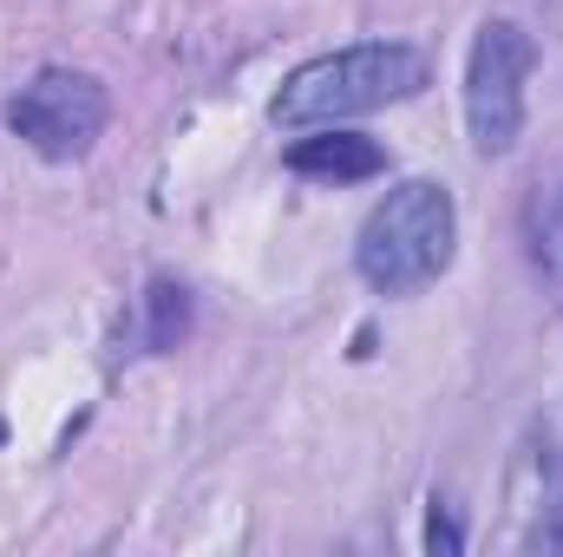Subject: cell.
<instances>
[{"mask_svg": "<svg viewBox=\"0 0 563 557\" xmlns=\"http://www.w3.org/2000/svg\"><path fill=\"white\" fill-rule=\"evenodd\" d=\"M112 119V99L92 73H73V66H40L13 99H7V132L40 151L46 164H73L86 157L99 132Z\"/></svg>", "mask_w": 563, "mask_h": 557, "instance_id": "cell-3", "label": "cell"}, {"mask_svg": "<svg viewBox=\"0 0 563 557\" xmlns=\"http://www.w3.org/2000/svg\"><path fill=\"white\" fill-rule=\"evenodd\" d=\"M538 66V46L518 20H485L465 59V125L478 157H505L525 132V79Z\"/></svg>", "mask_w": 563, "mask_h": 557, "instance_id": "cell-4", "label": "cell"}, {"mask_svg": "<svg viewBox=\"0 0 563 557\" xmlns=\"http://www.w3.org/2000/svg\"><path fill=\"white\" fill-rule=\"evenodd\" d=\"M511 492H518L525 512H531V525L518 532V545H531V551H563V459H558L551 439H544V446H525V459H518V472H511Z\"/></svg>", "mask_w": 563, "mask_h": 557, "instance_id": "cell-5", "label": "cell"}, {"mask_svg": "<svg viewBox=\"0 0 563 557\" xmlns=\"http://www.w3.org/2000/svg\"><path fill=\"white\" fill-rule=\"evenodd\" d=\"M288 171L321 177V184H361V177H380V171H387V151L374 139H361V132L321 125L314 139L288 144Z\"/></svg>", "mask_w": 563, "mask_h": 557, "instance_id": "cell-6", "label": "cell"}, {"mask_svg": "<svg viewBox=\"0 0 563 557\" xmlns=\"http://www.w3.org/2000/svg\"><path fill=\"white\" fill-rule=\"evenodd\" d=\"M426 551H439V557H459V551H465V532H459V518H452V505H445V499H432V518H426Z\"/></svg>", "mask_w": 563, "mask_h": 557, "instance_id": "cell-9", "label": "cell"}, {"mask_svg": "<svg viewBox=\"0 0 563 557\" xmlns=\"http://www.w3.org/2000/svg\"><path fill=\"white\" fill-rule=\"evenodd\" d=\"M184 335H190V288L157 276L144 288V348L170 354V348H184Z\"/></svg>", "mask_w": 563, "mask_h": 557, "instance_id": "cell-8", "label": "cell"}, {"mask_svg": "<svg viewBox=\"0 0 563 557\" xmlns=\"http://www.w3.org/2000/svg\"><path fill=\"white\" fill-rule=\"evenodd\" d=\"M432 66H426L420 46L407 40H367V46H341V53H321L308 66H295L282 79L276 119L282 132H321V125H347V119H367V112H387V106H407L420 99Z\"/></svg>", "mask_w": 563, "mask_h": 557, "instance_id": "cell-1", "label": "cell"}, {"mask_svg": "<svg viewBox=\"0 0 563 557\" xmlns=\"http://www.w3.org/2000/svg\"><path fill=\"white\" fill-rule=\"evenodd\" d=\"M452 250H459L452 190L432 177H407L367 210V223L354 237V270L380 295H420L426 282L452 270Z\"/></svg>", "mask_w": 563, "mask_h": 557, "instance_id": "cell-2", "label": "cell"}, {"mask_svg": "<svg viewBox=\"0 0 563 557\" xmlns=\"http://www.w3.org/2000/svg\"><path fill=\"white\" fill-rule=\"evenodd\" d=\"M525 256L563 295V184H551L544 197H531V210H525Z\"/></svg>", "mask_w": 563, "mask_h": 557, "instance_id": "cell-7", "label": "cell"}]
</instances>
